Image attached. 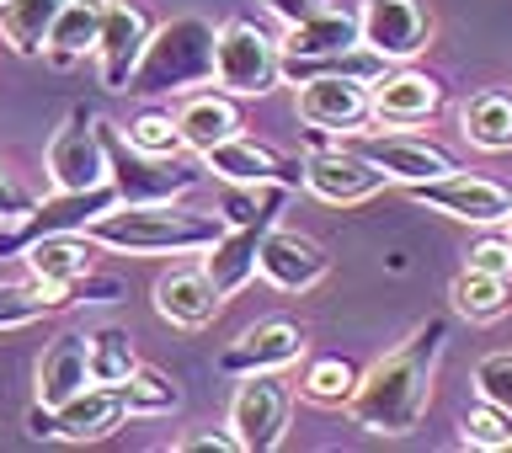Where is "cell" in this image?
<instances>
[{
  "instance_id": "cell-1",
  "label": "cell",
  "mask_w": 512,
  "mask_h": 453,
  "mask_svg": "<svg viewBox=\"0 0 512 453\" xmlns=\"http://www.w3.org/2000/svg\"><path fill=\"white\" fill-rule=\"evenodd\" d=\"M443 347H448V320H427L422 331H411V342H400L368 374H358V390L347 400L352 427L368 432V438H406V432L422 427Z\"/></svg>"
},
{
  "instance_id": "cell-2",
  "label": "cell",
  "mask_w": 512,
  "mask_h": 453,
  "mask_svg": "<svg viewBox=\"0 0 512 453\" xmlns=\"http://www.w3.org/2000/svg\"><path fill=\"white\" fill-rule=\"evenodd\" d=\"M86 235L102 251H118V256H203L224 235V219L203 214V208H187L182 198L112 203Z\"/></svg>"
},
{
  "instance_id": "cell-3",
  "label": "cell",
  "mask_w": 512,
  "mask_h": 453,
  "mask_svg": "<svg viewBox=\"0 0 512 453\" xmlns=\"http://www.w3.org/2000/svg\"><path fill=\"white\" fill-rule=\"evenodd\" d=\"M214 38H219V27L208 16H171V22H160L150 32V43H144L123 96L155 102V96H187L192 86H208L214 80Z\"/></svg>"
},
{
  "instance_id": "cell-4",
  "label": "cell",
  "mask_w": 512,
  "mask_h": 453,
  "mask_svg": "<svg viewBox=\"0 0 512 453\" xmlns=\"http://www.w3.org/2000/svg\"><path fill=\"white\" fill-rule=\"evenodd\" d=\"M102 150H107V187L118 192V203H166L187 198L203 182V166H187L182 155H144L123 139L118 123H102Z\"/></svg>"
},
{
  "instance_id": "cell-5",
  "label": "cell",
  "mask_w": 512,
  "mask_h": 453,
  "mask_svg": "<svg viewBox=\"0 0 512 453\" xmlns=\"http://www.w3.org/2000/svg\"><path fill=\"white\" fill-rule=\"evenodd\" d=\"M214 86L230 91L235 102L240 96H267L283 86V48L272 32H262L246 16H230L219 22L214 38Z\"/></svg>"
},
{
  "instance_id": "cell-6",
  "label": "cell",
  "mask_w": 512,
  "mask_h": 453,
  "mask_svg": "<svg viewBox=\"0 0 512 453\" xmlns=\"http://www.w3.org/2000/svg\"><path fill=\"white\" fill-rule=\"evenodd\" d=\"M288 422H294V390L278 374H240L235 395H230V438L240 453H267L288 438Z\"/></svg>"
},
{
  "instance_id": "cell-7",
  "label": "cell",
  "mask_w": 512,
  "mask_h": 453,
  "mask_svg": "<svg viewBox=\"0 0 512 453\" xmlns=\"http://www.w3.org/2000/svg\"><path fill=\"white\" fill-rule=\"evenodd\" d=\"M48 182H54V192H80V187L107 182L102 128H96V112L86 102H75L64 112V123L48 139Z\"/></svg>"
},
{
  "instance_id": "cell-8",
  "label": "cell",
  "mask_w": 512,
  "mask_h": 453,
  "mask_svg": "<svg viewBox=\"0 0 512 453\" xmlns=\"http://www.w3.org/2000/svg\"><path fill=\"white\" fill-rule=\"evenodd\" d=\"M198 166L214 176V182H235V187H283V192L304 187V160L278 155L272 144H256L246 134L208 144L198 155Z\"/></svg>"
},
{
  "instance_id": "cell-9",
  "label": "cell",
  "mask_w": 512,
  "mask_h": 453,
  "mask_svg": "<svg viewBox=\"0 0 512 453\" xmlns=\"http://www.w3.org/2000/svg\"><path fill=\"white\" fill-rule=\"evenodd\" d=\"M118 203V192H112L107 182L96 187H80V192H54L48 203H32L22 219H16V230L0 235V256H22L32 240L43 235H64V230H91L96 219L107 214V208Z\"/></svg>"
},
{
  "instance_id": "cell-10",
  "label": "cell",
  "mask_w": 512,
  "mask_h": 453,
  "mask_svg": "<svg viewBox=\"0 0 512 453\" xmlns=\"http://www.w3.org/2000/svg\"><path fill=\"white\" fill-rule=\"evenodd\" d=\"M411 198L438 208L448 219H459V224H480V230L486 224H507V214H512V187L491 182V176H470V171H448L438 182H416Z\"/></svg>"
},
{
  "instance_id": "cell-11",
  "label": "cell",
  "mask_w": 512,
  "mask_h": 453,
  "mask_svg": "<svg viewBox=\"0 0 512 453\" xmlns=\"http://www.w3.org/2000/svg\"><path fill=\"white\" fill-rule=\"evenodd\" d=\"M358 27H363V43L390 64H411L432 43V11L422 0H363Z\"/></svg>"
},
{
  "instance_id": "cell-12",
  "label": "cell",
  "mask_w": 512,
  "mask_h": 453,
  "mask_svg": "<svg viewBox=\"0 0 512 453\" xmlns=\"http://www.w3.org/2000/svg\"><path fill=\"white\" fill-rule=\"evenodd\" d=\"M368 166L384 171V182H400V187H416V182H438V176L459 171V160L432 139H416V134H363L352 144Z\"/></svg>"
},
{
  "instance_id": "cell-13",
  "label": "cell",
  "mask_w": 512,
  "mask_h": 453,
  "mask_svg": "<svg viewBox=\"0 0 512 453\" xmlns=\"http://www.w3.org/2000/svg\"><path fill=\"white\" fill-rule=\"evenodd\" d=\"M256 272H262L278 294H310L315 283H326L331 256H326L320 240L272 224V230L262 235V246H256Z\"/></svg>"
},
{
  "instance_id": "cell-14",
  "label": "cell",
  "mask_w": 512,
  "mask_h": 453,
  "mask_svg": "<svg viewBox=\"0 0 512 453\" xmlns=\"http://www.w3.org/2000/svg\"><path fill=\"white\" fill-rule=\"evenodd\" d=\"M150 11L139 6V0H107L102 11V32H96V64H102V86L118 91L128 86V75H134V64L144 54V43H150Z\"/></svg>"
},
{
  "instance_id": "cell-15",
  "label": "cell",
  "mask_w": 512,
  "mask_h": 453,
  "mask_svg": "<svg viewBox=\"0 0 512 453\" xmlns=\"http://www.w3.org/2000/svg\"><path fill=\"white\" fill-rule=\"evenodd\" d=\"M299 118L320 128V134H363V123L374 118L368 107V86L363 80H347V75H315V80H299Z\"/></svg>"
},
{
  "instance_id": "cell-16",
  "label": "cell",
  "mask_w": 512,
  "mask_h": 453,
  "mask_svg": "<svg viewBox=\"0 0 512 453\" xmlns=\"http://www.w3.org/2000/svg\"><path fill=\"white\" fill-rule=\"evenodd\" d=\"M304 331L294 326V320H256V326H246L235 336L230 347L219 352V368L224 374H283V368H294L304 358Z\"/></svg>"
},
{
  "instance_id": "cell-17",
  "label": "cell",
  "mask_w": 512,
  "mask_h": 453,
  "mask_svg": "<svg viewBox=\"0 0 512 453\" xmlns=\"http://www.w3.org/2000/svg\"><path fill=\"white\" fill-rule=\"evenodd\" d=\"M304 187L315 192L320 203H342V208H352V203H368L374 192L384 187V171H374L368 160L352 150H310L304 155Z\"/></svg>"
},
{
  "instance_id": "cell-18",
  "label": "cell",
  "mask_w": 512,
  "mask_h": 453,
  "mask_svg": "<svg viewBox=\"0 0 512 453\" xmlns=\"http://www.w3.org/2000/svg\"><path fill=\"white\" fill-rule=\"evenodd\" d=\"M48 411V406H43ZM123 390L118 384H86L75 390L64 406L48 411V438H64V443H102L123 427Z\"/></svg>"
},
{
  "instance_id": "cell-19",
  "label": "cell",
  "mask_w": 512,
  "mask_h": 453,
  "mask_svg": "<svg viewBox=\"0 0 512 453\" xmlns=\"http://www.w3.org/2000/svg\"><path fill=\"white\" fill-rule=\"evenodd\" d=\"M368 107H374L379 123H427L432 112L443 107V86L427 70L390 64V70L368 86Z\"/></svg>"
},
{
  "instance_id": "cell-20",
  "label": "cell",
  "mask_w": 512,
  "mask_h": 453,
  "mask_svg": "<svg viewBox=\"0 0 512 453\" xmlns=\"http://www.w3.org/2000/svg\"><path fill=\"white\" fill-rule=\"evenodd\" d=\"M150 299H155V315L166 320V326H176V331H203L208 320L219 315V304H224L203 267H171V272H160L155 288H150Z\"/></svg>"
},
{
  "instance_id": "cell-21",
  "label": "cell",
  "mask_w": 512,
  "mask_h": 453,
  "mask_svg": "<svg viewBox=\"0 0 512 453\" xmlns=\"http://www.w3.org/2000/svg\"><path fill=\"white\" fill-rule=\"evenodd\" d=\"M272 224H224V235L203 251V272L219 288V299H235L256 278V246Z\"/></svg>"
},
{
  "instance_id": "cell-22",
  "label": "cell",
  "mask_w": 512,
  "mask_h": 453,
  "mask_svg": "<svg viewBox=\"0 0 512 453\" xmlns=\"http://www.w3.org/2000/svg\"><path fill=\"white\" fill-rule=\"evenodd\" d=\"M91 384V358H86V331H59L38 358V406H64L75 390Z\"/></svg>"
},
{
  "instance_id": "cell-23",
  "label": "cell",
  "mask_w": 512,
  "mask_h": 453,
  "mask_svg": "<svg viewBox=\"0 0 512 453\" xmlns=\"http://www.w3.org/2000/svg\"><path fill=\"white\" fill-rule=\"evenodd\" d=\"M176 118V134H182V144L192 155H203L208 144H219V139H235L240 128V107H235V96L230 91H198V96H187L182 107L171 112Z\"/></svg>"
},
{
  "instance_id": "cell-24",
  "label": "cell",
  "mask_w": 512,
  "mask_h": 453,
  "mask_svg": "<svg viewBox=\"0 0 512 453\" xmlns=\"http://www.w3.org/2000/svg\"><path fill=\"white\" fill-rule=\"evenodd\" d=\"M96 251L102 246H96L86 230H64V235L32 240V246L22 251V262H27L32 278H43V283H75L96 267Z\"/></svg>"
},
{
  "instance_id": "cell-25",
  "label": "cell",
  "mask_w": 512,
  "mask_h": 453,
  "mask_svg": "<svg viewBox=\"0 0 512 453\" xmlns=\"http://www.w3.org/2000/svg\"><path fill=\"white\" fill-rule=\"evenodd\" d=\"M363 43V27H358V11H315L304 16V22H294L278 38V48L288 59H320V54H342V48Z\"/></svg>"
},
{
  "instance_id": "cell-26",
  "label": "cell",
  "mask_w": 512,
  "mask_h": 453,
  "mask_svg": "<svg viewBox=\"0 0 512 453\" xmlns=\"http://www.w3.org/2000/svg\"><path fill=\"white\" fill-rule=\"evenodd\" d=\"M102 11H107V0H64L59 16H54V27H48V38H43V54L54 64H75V59L96 54Z\"/></svg>"
},
{
  "instance_id": "cell-27",
  "label": "cell",
  "mask_w": 512,
  "mask_h": 453,
  "mask_svg": "<svg viewBox=\"0 0 512 453\" xmlns=\"http://www.w3.org/2000/svg\"><path fill=\"white\" fill-rule=\"evenodd\" d=\"M70 304H75V288H70V283H43V278H27V283H0V331L38 326L43 315L70 310Z\"/></svg>"
},
{
  "instance_id": "cell-28",
  "label": "cell",
  "mask_w": 512,
  "mask_h": 453,
  "mask_svg": "<svg viewBox=\"0 0 512 453\" xmlns=\"http://www.w3.org/2000/svg\"><path fill=\"white\" fill-rule=\"evenodd\" d=\"M459 134L491 155L512 150V91H475L459 112Z\"/></svg>"
},
{
  "instance_id": "cell-29",
  "label": "cell",
  "mask_w": 512,
  "mask_h": 453,
  "mask_svg": "<svg viewBox=\"0 0 512 453\" xmlns=\"http://www.w3.org/2000/svg\"><path fill=\"white\" fill-rule=\"evenodd\" d=\"M448 304L475 320V326H486V320H502L512 310V278H491V272L480 267H464L454 283H448Z\"/></svg>"
},
{
  "instance_id": "cell-30",
  "label": "cell",
  "mask_w": 512,
  "mask_h": 453,
  "mask_svg": "<svg viewBox=\"0 0 512 453\" xmlns=\"http://www.w3.org/2000/svg\"><path fill=\"white\" fill-rule=\"evenodd\" d=\"M64 0H0V38H6L22 59L43 54V38L54 27Z\"/></svg>"
},
{
  "instance_id": "cell-31",
  "label": "cell",
  "mask_w": 512,
  "mask_h": 453,
  "mask_svg": "<svg viewBox=\"0 0 512 453\" xmlns=\"http://www.w3.org/2000/svg\"><path fill=\"white\" fill-rule=\"evenodd\" d=\"M86 358H91V384H128V374L139 368L134 336L123 326H102L86 336Z\"/></svg>"
},
{
  "instance_id": "cell-32",
  "label": "cell",
  "mask_w": 512,
  "mask_h": 453,
  "mask_svg": "<svg viewBox=\"0 0 512 453\" xmlns=\"http://www.w3.org/2000/svg\"><path fill=\"white\" fill-rule=\"evenodd\" d=\"M123 390V411L128 416H171L176 406H182V390H176L171 374H160V368L139 363L134 374H128V384H118Z\"/></svg>"
},
{
  "instance_id": "cell-33",
  "label": "cell",
  "mask_w": 512,
  "mask_h": 453,
  "mask_svg": "<svg viewBox=\"0 0 512 453\" xmlns=\"http://www.w3.org/2000/svg\"><path fill=\"white\" fill-rule=\"evenodd\" d=\"M214 214L224 224H278L283 187H235V182H224V198H219Z\"/></svg>"
},
{
  "instance_id": "cell-34",
  "label": "cell",
  "mask_w": 512,
  "mask_h": 453,
  "mask_svg": "<svg viewBox=\"0 0 512 453\" xmlns=\"http://www.w3.org/2000/svg\"><path fill=\"white\" fill-rule=\"evenodd\" d=\"M352 390H358V368L342 358H315L299 379V395L315 400V406H347Z\"/></svg>"
},
{
  "instance_id": "cell-35",
  "label": "cell",
  "mask_w": 512,
  "mask_h": 453,
  "mask_svg": "<svg viewBox=\"0 0 512 453\" xmlns=\"http://www.w3.org/2000/svg\"><path fill=\"white\" fill-rule=\"evenodd\" d=\"M459 438L470 448H480V453L512 448V411L491 406V400H475V406L464 411V422H459Z\"/></svg>"
},
{
  "instance_id": "cell-36",
  "label": "cell",
  "mask_w": 512,
  "mask_h": 453,
  "mask_svg": "<svg viewBox=\"0 0 512 453\" xmlns=\"http://www.w3.org/2000/svg\"><path fill=\"white\" fill-rule=\"evenodd\" d=\"M118 128H123V139L134 144V150H144V155H182L187 150L182 134H176V118H171V112H160V107L139 112V118H128Z\"/></svg>"
},
{
  "instance_id": "cell-37",
  "label": "cell",
  "mask_w": 512,
  "mask_h": 453,
  "mask_svg": "<svg viewBox=\"0 0 512 453\" xmlns=\"http://www.w3.org/2000/svg\"><path fill=\"white\" fill-rule=\"evenodd\" d=\"M475 390H480V400L512 411V352H491V358L475 363Z\"/></svg>"
},
{
  "instance_id": "cell-38",
  "label": "cell",
  "mask_w": 512,
  "mask_h": 453,
  "mask_svg": "<svg viewBox=\"0 0 512 453\" xmlns=\"http://www.w3.org/2000/svg\"><path fill=\"white\" fill-rule=\"evenodd\" d=\"M470 267L491 272V278H512V240H480L470 251Z\"/></svg>"
},
{
  "instance_id": "cell-39",
  "label": "cell",
  "mask_w": 512,
  "mask_h": 453,
  "mask_svg": "<svg viewBox=\"0 0 512 453\" xmlns=\"http://www.w3.org/2000/svg\"><path fill=\"white\" fill-rule=\"evenodd\" d=\"M176 453H235V438H230V427L224 432H187V438H176Z\"/></svg>"
},
{
  "instance_id": "cell-40",
  "label": "cell",
  "mask_w": 512,
  "mask_h": 453,
  "mask_svg": "<svg viewBox=\"0 0 512 453\" xmlns=\"http://www.w3.org/2000/svg\"><path fill=\"white\" fill-rule=\"evenodd\" d=\"M262 6L278 16L283 27H294V22H304V16H315V11H326V0H262Z\"/></svg>"
},
{
  "instance_id": "cell-41",
  "label": "cell",
  "mask_w": 512,
  "mask_h": 453,
  "mask_svg": "<svg viewBox=\"0 0 512 453\" xmlns=\"http://www.w3.org/2000/svg\"><path fill=\"white\" fill-rule=\"evenodd\" d=\"M27 208H32V192H22L6 171H0V219H11V224H16V219L27 214Z\"/></svg>"
},
{
  "instance_id": "cell-42",
  "label": "cell",
  "mask_w": 512,
  "mask_h": 453,
  "mask_svg": "<svg viewBox=\"0 0 512 453\" xmlns=\"http://www.w3.org/2000/svg\"><path fill=\"white\" fill-rule=\"evenodd\" d=\"M507 224H512V214H507Z\"/></svg>"
}]
</instances>
